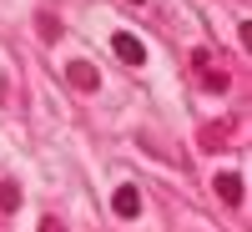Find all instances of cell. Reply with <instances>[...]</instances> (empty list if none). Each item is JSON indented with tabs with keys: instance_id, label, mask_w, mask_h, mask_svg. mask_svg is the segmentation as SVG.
Masks as SVG:
<instances>
[{
	"instance_id": "obj_4",
	"label": "cell",
	"mask_w": 252,
	"mask_h": 232,
	"mask_svg": "<svg viewBox=\"0 0 252 232\" xmlns=\"http://www.w3.org/2000/svg\"><path fill=\"white\" fill-rule=\"evenodd\" d=\"M111 207H116V217H141V192L136 187H116V197H111Z\"/></svg>"
},
{
	"instance_id": "obj_6",
	"label": "cell",
	"mask_w": 252,
	"mask_h": 232,
	"mask_svg": "<svg viewBox=\"0 0 252 232\" xmlns=\"http://www.w3.org/2000/svg\"><path fill=\"white\" fill-rule=\"evenodd\" d=\"M0 212H20V182L0 177Z\"/></svg>"
},
{
	"instance_id": "obj_8",
	"label": "cell",
	"mask_w": 252,
	"mask_h": 232,
	"mask_svg": "<svg viewBox=\"0 0 252 232\" xmlns=\"http://www.w3.org/2000/svg\"><path fill=\"white\" fill-rule=\"evenodd\" d=\"M35 26H40V35H46V40H56V35H61V20H56L51 10H46V15H40V20H35Z\"/></svg>"
},
{
	"instance_id": "obj_1",
	"label": "cell",
	"mask_w": 252,
	"mask_h": 232,
	"mask_svg": "<svg viewBox=\"0 0 252 232\" xmlns=\"http://www.w3.org/2000/svg\"><path fill=\"white\" fill-rule=\"evenodd\" d=\"M66 81H71L76 91H86V96L101 91V71L91 66V61H71V66H66Z\"/></svg>"
},
{
	"instance_id": "obj_9",
	"label": "cell",
	"mask_w": 252,
	"mask_h": 232,
	"mask_svg": "<svg viewBox=\"0 0 252 232\" xmlns=\"http://www.w3.org/2000/svg\"><path fill=\"white\" fill-rule=\"evenodd\" d=\"M40 232H66V227H61V217H46V222H40Z\"/></svg>"
},
{
	"instance_id": "obj_3",
	"label": "cell",
	"mask_w": 252,
	"mask_h": 232,
	"mask_svg": "<svg viewBox=\"0 0 252 232\" xmlns=\"http://www.w3.org/2000/svg\"><path fill=\"white\" fill-rule=\"evenodd\" d=\"M217 197H222V207H242V192H247V187H242V177L237 172H217Z\"/></svg>"
},
{
	"instance_id": "obj_7",
	"label": "cell",
	"mask_w": 252,
	"mask_h": 232,
	"mask_svg": "<svg viewBox=\"0 0 252 232\" xmlns=\"http://www.w3.org/2000/svg\"><path fill=\"white\" fill-rule=\"evenodd\" d=\"M227 136H232V132H227V121H207L202 146H207V152H217V146H227Z\"/></svg>"
},
{
	"instance_id": "obj_10",
	"label": "cell",
	"mask_w": 252,
	"mask_h": 232,
	"mask_svg": "<svg viewBox=\"0 0 252 232\" xmlns=\"http://www.w3.org/2000/svg\"><path fill=\"white\" fill-rule=\"evenodd\" d=\"M131 5H146V0H131Z\"/></svg>"
},
{
	"instance_id": "obj_5",
	"label": "cell",
	"mask_w": 252,
	"mask_h": 232,
	"mask_svg": "<svg viewBox=\"0 0 252 232\" xmlns=\"http://www.w3.org/2000/svg\"><path fill=\"white\" fill-rule=\"evenodd\" d=\"M197 66L207 71V81H202L207 91H227V71H212V56H207V51H197Z\"/></svg>"
},
{
	"instance_id": "obj_2",
	"label": "cell",
	"mask_w": 252,
	"mask_h": 232,
	"mask_svg": "<svg viewBox=\"0 0 252 232\" xmlns=\"http://www.w3.org/2000/svg\"><path fill=\"white\" fill-rule=\"evenodd\" d=\"M111 51L126 61V66H141V61H146V46H141L131 31H116V35H111Z\"/></svg>"
}]
</instances>
